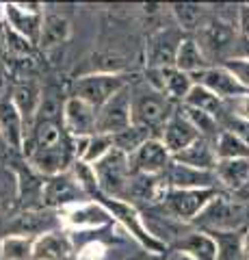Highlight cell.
<instances>
[{"label":"cell","mask_w":249,"mask_h":260,"mask_svg":"<svg viewBox=\"0 0 249 260\" xmlns=\"http://www.w3.org/2000/svg\"><path fill=\"white\" fill-rule=\"evenodd\" d=\"M193 37H195V42L199 44L210 65H221L230 59H236V56H245V52L238 46L240 32L234 20L217 11H210L208 20L199 26V30Z\"/></svg>","instance_id":"1"},{"label":"cell","mask_w":249,"mask_h":260,"mask_svg":"<svg viewBox=\"0 0 249 260\" xmlns=\"http://www.w3.org/2000/svg\"><path fill=\"white\" fill-rule=\"evenodd\" d=\"M130 104H132V126H139L148 133L163 130L167 119L173 115V102L160 91L152 89L146 80L130 83Z\"/></svg>","instance_id":"2"},{"label":"cell","mask_w":249,"mask_h":260,"mask_svg":"<svg viewBox=\"0 0 249 260\" xmlns=\"http://www.w3.org/2000/svg\"><path fill=\"white\" fill-rule=\"evenodd\" d=\"M95 200L102 202L104 208H106L111 213V217L115 219V223L122 225V230L130 239H134V243L141 249H146L152 256H163V258L169 254V247L150 232V228L146 225V219H143V213L132 204V202L111 200V198H95Z\"/></svg>","instance_id":"3"},{"label":"cell","mask_w":249,"mask_h":260,"mask_svg":"<svg viewBox=\"0 0 249 260\" xmlns=\"http://www.w3.org/2000/svg\"><path fill=\"white\" fill-rule=\"evenodd\" d=\"M132 83V78L124 72H91V74L78 76L72 83V93L93 109H102L111 98L117 95L122 89Z\"/></svg>","instance_id":"4"},{"label":"cell","mask_w":249,"mask_h":260,"mask_svg":"<svg viewBox=\"0 0 249 260\" xmlns=\"http://www.w3.org/2000/svg\"><path fill=\"white\" fill-rule=\"evenodd\" d=\"M93 169H95V178H98V186H100V198L128 202L132 169H130V158L126 154L113 150L109 156H104L100 162H95Z\"/></svg>","instance_id":"5"},{"label":"cell","mask_w":249,"mask_h":260,"mask_svg":"<svg viewBox=\"0 0 249 260\" xmlns=\"http://www.w3.org/2000/svg\"><path fill=\"white\" fill-rule=\"evenodd\" d=\"M245 219H247L245 204L219 193L191 225H197V230L204 232H226V230H240L245 225Z\"/></svg>","instance_id":"6"},{"label":"cell","mask_w":249,"mask_h":260,"mask_svg":"<svg viewBox=\"0 0 249 260\" xmlns=\"http://www.w3.org/2000/svg\"><path fill=\"white\" fill-rule=\"evenodd\" d=\"M219 193L217 189H167L163 206L175 221L191 225Z\"/></svg>","instance_id":"7"},{"label":"cell","mask_w":249,"mask_h":260,"mask_svg":"<svg viewBox=\"0 0 249 260\" xmlns=\"http://www.w3.org/2000/svg\"><path fill=\"white\" fill-rule=\"evenodd\" d=\"M44 15V5L39 3H7L3 7V22L35 46H39L42 37Z\"/></svg>","instance_id":"8"},{"label":"cell","mask_w":249,"mask_h":260,"mask_svg":"<svg viewBox=\"0 0 249 260\" xmlns=\"http://www.w3.org/2000/svg\"><path fill=\"white\" fill-rule=\"evenodd\" d=\"M61 225L63 230H104V228L115 225V219L104 208L98 200H87L74 204L65 210H61Z\"/></svg>","instance_id":"9"},{"label":"cell","mask_w":249,"mask_h":260,"mask_svg":"<svg viewBox=\"0 0 249 260\" xmlns=\"http://www.w3.org/2000/svg\"><path fill=\"white\" fill-rule=\"evenodd\" d=\"M91 200L80 184L74 180V176L67 172H63L59 176L46 178L44 182V208L46 210H54V213H61L74 204H80V202Z\"/></svg>","instance_id":"10"},{"label":"cell","mask_w":249,"mask_h":260,"mask_svg":"<svg viewBox=\"0 0 249 260\" xmlns=\"http://www.w3.org/2000/svg\"><path fill=\"white\" fill-rule=\"evenodd\" d=\"M184 37L187 35H184L175 24L148 35V44H146L148 68L160 70V68H171V65H175V54H178V48Z\"/></svg>","instance_id":"11"},{"label":"cell","mask_w":249,"mask_h":260,"mask_svg":"<svg viewBox=\"0 0 249 260\" xmlns=\"http://www.w3.org/2000/svg\"><path fill=\"white\" fill-rule=\"evenodd\" d=\"M143 80L152 87L156 89V91H160L165 98H169V100L173 104H184V100H187V95L191 93L193 85H195V80H193V76L184 74V72H180L175 65H171V68H160V70H146V74H143Z\"/></svg>","instance_id":"12"},{"label":"cell","mask_w":249,"mask_h":260,"mask_svg":"<svg viewBox=\"0 0 249 260\" xmlns=\"http://www.w3.org/2000/svg\"><path fill=\"white\" fill-rule=\"evenodd\" d=\"M63 128L69 139H83L98 133V109L80 100L76 95H67L63 104Z\"/></svg>","instance_id":"13"},{"label":"cell","mask_w":249,"mask_h":260,"mask_svg":"<svg viewBox=\"0 0 249 260\" xmlns=\"http://www.w3.org/2000/svg\"><path fill=\"white\" fill-rule=\"evenodd\" d=\"M128 158H130L132 174H139V176H165L173 162V156L158 137L148 139Z\"/></svg>","instance_id":"14"},{"label":"cell","mask_w":249,"mask_h":260,"mask_svg":"<svg viewBox=\"0 0 249 260\" xmlns=\"http://www.w3.org/2000/svg\"><path fill=\"white\" fill-rule=\"evenodd\" d=\"M132 126V104H130V85L122 89L117 95L98 109V133L100 135H117Z\"/></svg>","instance_id":"15"},{"label":"cell","mask_w":249,"mask_h":260,"mask_svg":"<svg viewBox=\"0 0 249 260\" xmlns=\"http://www.w3.org/2000/svg\"><path fill=\"white\" fill-rule=\"evenodd\" d=\"M193 80H195V85H202L208 89V91H212L217 98H221L223 102L232 100V98H236V95L249 93L223 65H210L208 70L193 76Z\"/></svg>","instance_id":"16"},{"label":"cell","mask_w":249,"mask_h":260,"mask_svg":"<svg viewBox=\"0 0 249 260\" xmlns=\"http://www.w3.org/2000/svg\"><path fill=\"white\" fill-rule=\"evenodd\" d=\"M0 133H3L11 152L22 154L24 141H26V124H24L20 111L15 109L11 95L0 98Z\"/></svg>","instance_id":"17"},{"label":"cell","mask_w":249,"mask_h":260,"mask_svg":"<svg viewBox=\"0 0 249 260\" xmlns=\"http://www.w3.org/2000/svg\"><path fill=\"white\" fill-rule=\"evenodd\" d=\"M74 241L69 232L57 228L35 239L33 260H72L74 258Z\"/></svg>","instance_id":"18"},{"label":"cell","mask_w":249,"mask_h":260,"mask_svg":"<svg viewBox=\"0 0 249 260\" xmlns=\"http://www.w3.org/2000/svg\"><path fill=\"white\" fill-rule=\"evenodd\" d=\"M158 139L163 141V145L169 150L171 156H175V154L182 152L184 148H189L195 139H199V135H197V130L191 126V121L184 117V113L175 111L173 115L167 119L163 130H160Z\"/></svg>","instance_id":"19"},{"label":"cell","mask_w":249,"mask_h":260,"mask_svg":"<svg viewBox=\"0 0 249 260\" xmlns=\"http://www.w3.org/2000/svg\"><path fill=\"white\" fill-rule=\"evenodd\" d=\"M165 180L169 189H217L215 172H202V169L184 167L178 162H171L169 172L165 174Z\"/></svg>","instance_id":"20"},{"label":"cell","mask_w":249,"mask_h":260,"mask_svg":"<svg viewBox=\"0 0 249 260\" xmlns=\"http://www.w3.org/2000/svg\"><path fill=\"white\" fill-rule=\"evenodd\" d=\"M42 98H44V89L39 87L35 80H22V83H18L11 89V100L15 104V109L20 111V115L24 117L26 135H28V130L35 121L39 104H42Z\"/></svg>","instance_id":"21"},{"label":"cell","mask_w":249,"mask_h":260,"mask_svg":"<svg viewBox=\"0 0 249 260\" xmlns=\"http://www.w3.org/2000/svg\"><path fill=\"white\" fill-rule=\"evenodd\" d=\"M217 160L219 158H217V152H215V143L202 139V137L173 156V162H178V165L202 169V172H215Z\"/></svg>","instance_id":"22"},{"label":"cell","mask_w":249,"mask_h":260,"mask_svg":"<svg viewBox=\"0 0 249 260\" xmlns=\"http://www.w3.org/2000/svg\"><path fill=\"white\" fill-rule=\"evenodd\" d=\"M169 249L184 251V254H189L193 260H217L215 239L208 232L193 230V228H189V230L184 232Z\"/></svg>","instance_id":"23"},{"label":"cell","mask_w":249,"mask_h":260,"mask_svg":"<svg viewBox=\"0 0 249 260\" xmlns=\"http://www.w3.org/2000/svg\"><path fill=\"white\" fill-rule=\"evenodd\" d=\"M72 37V22L63 13H46L44 15V26L42 37H39V46L42 50H54L67 44Z\"/></svg>","instance_id":"24"},{"label":"cell","mask_w":249,"mask_h":260,"mask_svg":"<svg viewBox=\"0 0 249 260\" xmlns=\"http://www.w3.org/2000/svg\"><path fill=\"white\" fill-rule=\"evenodd\" d=\"M173 22L184 35H195L199 26L208 20L210 15V7L208 5H197V3H178V5H169Z\"/></svg>","instance_id":"25"},{"label":"cell","mask_w":249,"mask_h":260,"mask_svg":"<svg viewBox=\"0 0 249 260\" xmlns=\"http://www.w3.org/2000/svg\"><path fill=\"white\" fill-rule=\"evenodd\" d=\"M217 182L228 191H240L249 184V158H232L217 160L215 167Z\"/></svg>","instance_id":"26"},{"label":"cell","mask_w":249,"mask_h":260,"mask_svg":"<svg viewBox=\"0 0 249 260\" xmlns=\"http://www.w3.org/2000/svg\"><path fill=\"white\" fill-rule=\"evenodd\" d=\"M175 68H178L180 72H184V74H189V76H195V74H199V72L210 68V63H208V59L204 56L202 48H199V44L195 42L193 35H187L182 39V44L178 48V54H175Z\"/></svg>","instance_id":"27"},{"label":"cell","mask_w":249,"mask_h":260,"mask_svg":"<svg viewBox=\"0 0 249 260\" xmlns=\"http://www.w3.org/2000/svg\"><path fill=\"white\" fill-rule=\"evenodd\" d=\"M215 239L217 260H245L243 239L245 230H226V232H208Z\"/></svg>","instance_id":"28"},{"label":"cell","mask_w":249,"mask_h":260,"mask_svg":"<svg viewBox=\"0 0 249 260\" xmlns=\"http://www.w3.org/2000/svg\"><path fill=\"white\" fill-rule=\"evenodd\" d=\"M215 152L219 160H232V158H249V141L243 139L236 133L221 130V135L215 141Z\"/></svg>","instance_id":"29"},{"label":"cell","mask_w":249,"mask_h":260,"mask_svg":"<svg viewBox=\"0 0 249 260\" xmlns=\"http://www.w3.org/2000/svg\"><path fill=\"white\" fill-rule=\"evenodd\" d=\"M184 107L204 111L208 115H215L217 119H219L221 113H226V102H223L221 98H217L212 91H208V89L202 85H193L191 93L187 95V100H184Z\"/></svg>","instance_id":"30"},{"label":"cell","mask_w":249,"mask_h":260,"mask_svg":"<svg viewBox=\"0 0 249 260\" xmlns=\"http://www.w3.org/2000/svg\"><path fill=\"white\" fill-rule=\"evenodd\" d=\"M33 237H18V234H7L0 239V260H33Z\"/></svg>","instance_id":"31"},{"label":"cell","mask_w":249,"mask_h":260,"mask_svg":"<svg viewBox=\"0 0 249 260\" xmlns=\"http://www.w3.org/2000/svg\"><path fill=\"white\" fill-rule=\"evenodd\" d=\"M180 111L184 113V117L191 121V126L197 130V135L202 139H208V141H217V137L221 135V128H219V119L215 115H208L204 111H197V109H191V107H180Z\"/></svg>","instance_id":"32"},{"label":"cell","mask_w":249,"mask_h":260,"mask_svg":"<svg viewBox=\"0 0 249 260\" xmlns=\"http://www.w3.org/2000/svg\"><path fill=\"white\" fill-rule=\"evenodd\" d=\"M152 137L154 135L148 133V130H143L139 126H130V128L122 130V133L113 135V148L117 152L126 154V156H132V154L139 150L148 139H152Z\"/></svg>","instance_id":"33"},{"label":"cell","mask_w":249,"mask_h":260,"mask_svg":"<svg viewBox=\"0 0 249 260\" xmlns=\"http://www.w3.org/2000/svg\"><path fill=\"white\" fill-rule=\"evenodd\" d=\"M113 150H115L113 148V137L95 133V135L85 139V152H83V158L80 160L89 162V165H95V162H100L104 156H109Z\"/></svg>","instance_id":"34"},{"label":"cell","mask_w":249,"mask_h":260,"mask_svg":"<svg viewBox=\"0 0 249 260\" xmlns=\"http://www.w3.org/2000/svg\"><path fill=\"white\" fill-rule=\"evenodd\" d=\"M3 48L9 54L18 56V59H22V61L30 59V56L35 54V50H37L35 44H30L26 37H22L20 32H15L13 28H9L5 22H3Z\"/></svg>","instance_id":"35"},{"label":"cell","mask_w":249,"mask_h":260,"mask_svg":"<svg viewBox=\"0 0 249 260\" xmlns=\"http://www.w3.org/2000/svg\"><path fill=\"white\" fill-rule=\"evenodd\" d=\"M69 174L74 176V180L80 184V189L89 195L91 200L100 198V186H98V178H95L93 165H89V162H85V160H74L69 167Z\"/></svg>","instance_id":"36"},{"label":"cell","mask_w":249,"mask_h":260,"mask_svg":"<svg viewBox=\"0 0 249 260\" xmlns=\"http://www.w3.org/2000/svg\"><path fill=\"white\" fill-rule=\"evenodd\" d=\"M11 200L18 202V182H15V174L7 169V172H0V210L9 208Z\"/></svg>","instance_id":"37"},{"label":"cell","mask_w":249,"mask_h":260,"mask_svg":"<svg viewBox=\"0 0 249 260\" xmlns=\"http://www.w3.org/2000/svg\"><path fill=\"white\" fill-rule=\"evenodd\" d=\"M221 65L249 91V56H236V59H230Z\"/></svg>","instance_id":"38"},{"label":"cell","mask_w":249,"mask_h":260,"mask_svg":"<svg viewBox=\"0 0 249 260\" xmlns=\"http://www.w3.org/2000/svg\"><path fill=\"white\" fill-rule=\"evenodd\" d=\"M226 113H230L232 117H236L240 121H245V124H249V93L226 100Z\"/></svg>","instance_id":"39"},{"label":"cell","mask_w":249,"mask_h":260,"mask_svg":"<svg viewBox=\"0 0 249 260\" xmlns=\"http://www.w3.org/2000/svg\"><path fill=\"white\" fill-rule=\"evenodd\" d=\"M106 245L102 241H89L85 247L76 251V260H104L106 258Z\"/></svg>","instance_id":"40"},{"label":"cell","mask_w":249,"mask_h":260,"mask_svg":"<svg viewBox=\"0 0 249 260\" xmlns=\"http://www.w3.org/2000/svg\"><path fill=\"white\" fill-rule=\"evenodd\" d=\"M236 26L240 37L249 44V5H238V13H236Z\"/></svg>","instance_id":"41"},{"label":"cell","mask_w":249,"mask_h":260,"mask_svg":"<svg viewBox=\"0 0 249 260\" xmlns=\"http://www.w3.org/2000/svg\"><path fill=\"white\" fill-rule=\"evenodd\" d=\"M165 260H193L189 254H184V251H178V249H169V254L165 256Z\"/></svg>","instance_id":"42"},{"label":"cell","mask_w":249,"mask_h":260,"mask_svg":"<svg viewBox=\"0 0 249 260\" xmlns=\"http://www.w3.org/2000/svg\"><path fill=\"white\" fill-rule=\"evenodd\" d=\"M11 150H9V145H7V141H5V137H3V133H0V158L5 156V154H9Z\"/></svg>","instance_id":"43"},{"label":"cell","mask_w":249,"mask_h":260,"mask_svg":"<svg viewBox=\"0 0 249 260\" xmlns=\"http://www.w3.org/2000/svg\"><path fill=\"white\" fill-rule=\"evenodd\" d=\"M243 249H245V260H249V228L245 230V239H243Z\"/></svg>","instance_id":"44"},{"label":"cell","mask_w":249,"mask_h":260,"mask_svg":"<svg viewBox=\"0 0 249 260\" xmlns=\"http://www.w3.org/2000/svg\"><path fill=\"white\" fill-rule=\"evenodd\" d=\"M0 48H3V20H0Z\"/></svg>","instance_id":"45"},{"label":"cell","mask_w":249,"mask_h":260,"mask_svg":"<svg viewBox=\"0 0 249 260\" xmlns=\"http://www.w3.org/2000/svg\"><path fill=\"white\" fill-rule=\"evenodd\" d=\"M152 260H165L163 256H152Z\"/></svg>","instance_id":"46"},{"label":"cell","mask_w":249,"mask_h":260,"mask_svg":"<svg viewBox=\"0 0 249 260\" xmlns=\"http://www.w3.org/2000/svg\"><path fill=\"white\" fill-rule=\"evenodd\" d=\"M247 56H249V46H247Z\"/></svg>","instance_id":"47"},{"label":"cell","mask_w":249,"mask_h":260,"mask_svg":"<svg viewBox=\"0 0 249 260\" xmlns=\"http://www.w3.org/2000/svg\"><path fill=\"white\" fill-rule=\"evenodd\" d=\"M0 98H3V95H0Z\"/></svg>","instance_id":"48"}]
</instances>
